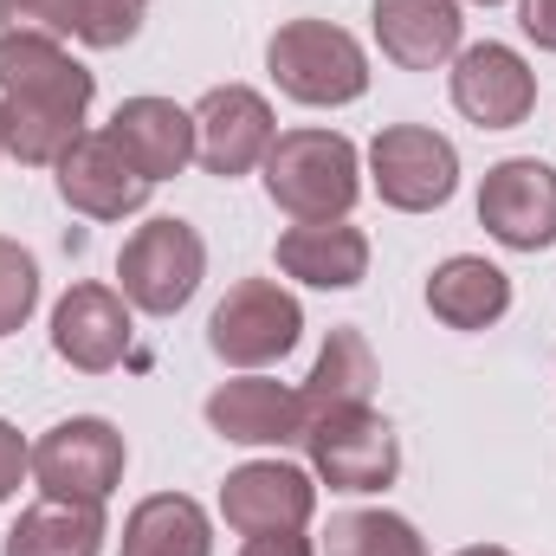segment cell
<instances>
[{
  "instance_id": "cell-9",
  "label": "cell",
  "mask_w": 556,
  "mask_h": 556,
  "mask_svg": "<svg viewBox=\"0 0 556 556\" xmlns=\"http://www.w3.org/2000/svg\"><path fill=\"white\" fill-rule=\"evenodd\" d=\"M479 227L511 253L556 247V168L538 155H505L479 181Z\"/></svg>"
},
{
  "instance_id": "cell-32",
  "label": "cell",
  "mask_w": 556,
  "mask_h": 556,
  "mask_svg": "<svg viewBox=\"0 0 556 556\" xmlns=\"http://www.w3.org/2000/svg\"><path fill=\"white\" fill-rule=\"evenodd\" d=\"M479 7H498V0H479Z\"/></svg>"
},
{
  "instance_id": "cell-24",
  "label": "cell",
  "mask_w": 556,
  "mask_h": 556,
  "mask_svg": "<svg viewBox=\"0 0 556 556\" xmlns=\"http://www.w3.org/2000/svg\"><path fill=\"white\" fill-rule=\"evenodd\" d=\"M142 20H149V0H78L72 7V39L98 46V52H117L142 33Z\"/></svg>"
},
{
  "instance_id": "cell-19",
  "label": "cell",
  "mask_w": 556,
  "mask_h": 556,
  "mask_svg": "<svg viewBox=\"0 0 556 556\" xmlns=\"http://www.w3.org/2000/svg\"><path fill=\"white\" fill-rule=\"evenodd\" d=\"M427 311L446 330H492L511 311V278L492 260H479V253H453L427 278Z\"/></svg>"
},
{
  "instance_id": "cell-6",
  "label": "cell",
  "mask_w": 556,
  "mask_h": 556,
  "mask_svg": "<svg viewBox=\"0 0 556 556\" xmlns=\"http://www.w3.org/2000/svg\"><path fill=\"white\" fill-rule=\"evenodd\" d=\"M298 337H304V304L278 278H240L214 304V317H207V350L227 369H240V376H253V369H266L278 356H291Z\"/></svg>"
},
{
  "instance_id": "cell-21",
  "label": "cell",
  "mask_w": 556,
  "mask_h": 556,
  "mask_svg": "<svg viewBox=\"0 0 556 556\" xmlns=\"http://www.w3.org/2000/svg\"><path fill=\"white\" fill-rule=\"evenodd\" d=\"M117 556H214V525L188 492H155L124 518Z\"/></svg>"
},
{
  "instance_id": "cell-27",
  "label": "cell",
  "mask_w": 556,
  "mask_h": 556,
  "mask_svg": "<svg viewBox=\"0 0 556 556\" xmlns=\"http://www.w3.org/2000/svg\"><path fill=\"white\" fill-rule=\"evenodd\" d=\"M33 472V446L20 440V427L13 420H0V505L20 492V479Z\"/></svg>"
},
{
  "instance_id": "cell-8",
  "label": "cell",
  "mask_w": 556,
  "mask_h": 556,
  "mask_svg": "<svg viewBox=\"0 0 556 556\" xmlns=\"http://www.w3.org/2000/svg\"><path fill=\"white\" fill-rule=\"evenodd\" d=\"M369 181H376L382 207L433 214L459 188V149L440 130H427V124H389L382 137L369 142Z\"/></svg>"
},
{
  "instance_id": "cell-11",
  "label": "cell",
  "mask_w": 556,
  "mask_h": 556,
  "mask_svg": "<svg viewBox=\"0 0 556 556\" xmlns=\"http://www.w3.org/2000/svg\"><path fill=\"white\" fill-rule=\"evenodd\" d=\"M278 124L273 104L253 91V85H214L201 104H194V162L220 181L233 175H253L273 149Z\"/></svg>"
},
{
  "instance_id": "cell-14",
  "label": "cell",
  "mask_w": 556,
  "mask_h": 556,
  "mask_svg": "<svg viewBox=\"0 0 556 556\" xmlns=\"http://www.w3.org/2000/svg\"><path fill=\"white\" fill-rule=\"evenodd\" d=\"M52 350L85 376L117 369L130 356V298L111 285H72L52 304Z\"/></svg>"
},
{
  "instance_id": "cell-5",
  "label": "cell",
  "mask_w": 556,
  "mask_h": 556,
  "mask_svg": "<svg viewBox=\"0 0 556 556\" xmlns=\"http://www.w3.org/2000/svg\"><path fill=\"white\" fill-rule=\"evenodd\" d=\"M201 278H207V240L175 214L142 220L117 253V291L142 317H175L201 291Z\"/></svg>"
},
{
  "instance_id": "cell-28",
  "label": "cell",
  "mask_w": 556,
  "mask_h": 556,
  "mask_svg": "<svg viewBox=\"0 0 556 556\" xmlns=\"http://www.w3.org/2000/svg\"><path fill=\"white\" fill-rule=\"evenodd\" d=\"M518 26H525L531 46L556 52V0H518Z\"/></svg>"
},
{
  "instance_id": "cell-30",
  "label": "cell",
  "mask_w": 556,
  "mask_h": 556,
  "mask_svg": "<svg viewBox=\"0 0 556 556\" xmlns=\"http://www.w3.org/2000/svg\"><path fill=\"white\" fill-rule=\"evenodd\" d=\"M453 556H511V551H498V544H466V551H453Z\"/></svg>"
},
{
  "instance_id": "cell-26",
  "label": "cell",
  "mask_w": 556,
  "mask_h": 556,
  "mask_svg": "<svg viewBox=\"0 0 556 556\" xmlns=\"http://www.w3.org/2000/svg\"><path fill=\"white\" fill-rule=\"evenodd\" d=\"M72 7L78 0H0V33H52V39H72Z\"/></svg>"
},
{
  "instance_id": "cell-13",
  "label": "cell",
  "mask_w": 556,
  "mask_h": 556,
  "mask_svg": "<svg viewBox=\"0 0 556 556\" xmlns=\"http://www.w3.org/2000/svg\"><path fill=\"white\" fill-rule=\"evenodd\" d=\"M317 511V479L285 466V459H247L227 472L220 485V518L240 531V538H260V531H304Z\"/></svg>"
},
{
  "instance_id": "cell-4",
  "label": "cell",
  "mask_w": 556,
  "mask_h": 556,
  "mask_svg": "<svg viewBox=\"0 0 556 556\" xmlns=\"http://www.w3.org/2000/svg\"><path fill=\"white\" fill-rule=\"evenodd\" d=\"M130 446L104 415H72L59 427H46L33 440V485L59 505H111V492L124 485Z\"/></svg>"
},
{
  "instance_id": "cell-1",
  "label": "cell",
  "mask_w": 556,
  "mask_h": 556,
  "mask_svg": "<svg viewBox=\"0 0 556 556\" xmlns=\"http://www.w3.org/2000/svg\"><path fill=\"white\" fill-rule=\"evenodd\" d=\"M98 78L52 33H0V111L7 155L26 168H59V155L85 137Z\"/></svg>"
},
{
  "instance_id": "cell-16",
  "label": "cell",
  "mask_w": 556,
  "mask_h": 556,
  "mask_svg": "<svg viewBox=\"0 0 556 556\" xmlns=\"http://www.w3.org/2000/svg\"><path fill=\"white\" fill-rule=\"evenodd\" d=\"M278 273L311 291H350L369 278V233L350 220H291L278 233Z\"/></svg>"
},
{
  "instance_id": "cell-18",
  "label": "cell",
  "mask_w": 556,
  "mask_h": 556,
  "mask_svg": "<svg viewBox=\"0 0 556 556\" xmlns=\"http://www.w3.org/2000/svg\"><path fill=\"white\" fill-rule=\"evenodd\" d=\"M376 39L402 72H440L459 59L466 13L459 0H376Z\"/></svg>"
},
{
  "instance_id": "cell-31",
  "label": "cell",
  "mask_w": 556,
  "mask_h": 556,
  "mask_svg": "<svg viewBox=\"0 0 556 556\" xmlns=\"http://www.w3.org/2000/svg\"><path fill=\"white\" fill-rule=\"evenodd\" d=\"M0 155H7V111H0Z\"/></svg>"
},
{
  "instance_id": "cell-15",
  "label": "cell",
  "mask_w": 556,
  "mask_h": 556,
  "mask_svg": "<svg viewBox=\"0 0 556 556\" xmlns=\"http://www.w3.org/2000/svg\"><path fill=\"white\" fill-rule=\"evenodd\" d=\"M207 427L233 446H298L304 440V395L273 376H233L207 395Z\"/></svg>"
},
{
  "instance_id": "cell-29",
  "label": "cell",
  "mask_w": 556,
  "mask_h": 556,
  "mask_svg": "<svg viewBox=\"0 0 556 556\" xmlns=\"http://www.w3.org/2000/svg\"><path fill=\"white\" fill-rule=\"evenodd\" d=\"M240 556H317V551H311L304 531H260V538L240 544Z\"/></svg>"
},
{
  "instance_id": "cell-23",
  "label": "cell",
  "mask_w": 556,
  "mask_h": 556,
  "mask_svg": "<svg viewBox=\"0 0 556 556\" xmlns=\"http://www.w3.org/2000/svg\"><path fill=\"white\" fill-rule=\"evenodd\" d=\"M324 556H427L420 531L402 511H337L324 531Z\"/></svg>"
},
{
  "instance_id": "cell-7",
  "label": "cell",
  "mask_w": 556,
  "mask_h": 556,
  "mask_svg": "<svg viewBox=\"0 0 556 556\" xmlns=\"http://www.w3.org/2000/svg\"><path fill=\"white\" fill-rule=\"evenodd\" d=\"M311 453V472L330 485V492H389L395 472H402V440L395 427L376 415V408H330V415L304 420V440Z\"/></svg>"
},
{
  "instance_id": "cell-3",
  "label": "cell",
  "mask_w": 556,
  "mask_h": 556,
  "mask_svg": "<svg viewBox=\"0 0 556 556\" xmlns=\"http://www.w3.org/2000/svg\"><path fill=\"white\" fill-rule=\"evenodd\" d=\"M266 72L291 104L311 111H337L369 91V52L356 46V33L330 20H285L266 46Z\"/></svg>"
},
{
  "instance_id": "cell-25",
  "label": "cell",
  "mask_w": 556,
  "mask_h": 556,
  "mask_svg": "<svg viewBox=\"0 0 556 556\" xmlns=\"http://www.w3.org/2000/svg\"><path fill=\"white\" fill-rule=\"evenodd\" d=\"M39 311V260L20 240H0V337H13Z\"/></svg>"
},
{
  "instance_id": "cell-22",
  "label": "cell",
  "mask_w": 556,
  "mask_h": 556,
  "mask_svg": "<svg viewBox=\"0 0 556 556\" xmlns=\"http://www.w3.org/2000/svg\"><path fill=\"white\" fill-rule=\"evenodd\" d=\"M104 511L98 505H59V498H39L13 518L0 556H104Z\"/></svg>"
},
{
  "instance_id": "cell-12",
  "label": "cell",
  "mask_w": 556,
  "mask_h": 556,
  "mask_svg": "<svg viewBox=\"0 0 556 556\" xmlns=\"http://www.w3.org/2000/svg\"><path fill=\"white\" fill-rule=\"evenodd\" d=\"M155 181H142L130 168V155L111 142V130H85L59 155V201L85 220H124V214H142Z\"/></svg>"
},
{
  "instance_id": "cell-2",
  "label": "cell",
  "mask_w": 556,
  "mask_h": 556,
  "mask_svg": "<svg viewBox=\"0 0 556 556\" xmlns=\"http://www.w3.org/2000/svg\"><path fill=\"white\" fill-rule=\"evenodd\" d=\"M260 175L273 207L291 220H350L363 194V155L343 130H278Z\"/></svg>"
},
{
  "instance_id": "cell-20",
  "label": "cell",
  "mask_w": 556,
  "mask_h": 556,
  "mask_svg": "<svg viewBox=\"0 0 556 556\" xmlns=\"http://www.w3.org/2000/svg\"><path fill=\"white\" fill-rule=\"evenodd\" d=\"M298 395H304V420L330 415V408H369V395H376V350H369V337L356 324H337L324 337L317 369H311V382Z\"/></svg>"
},
{
  "instance_id": "cell-10",
  "label": "cell",
  "mask_w": 556,
  "mask_h": 556,
  "mask_svg": "<svg viewBox=\"0 0 556 556\" xmlns=\"http://www.w3.org/2000/svg\"><path fill=\"white\" fill-rule=\"evenodd\" d=\"M446 91H453V111L479 130H518L538 111V72L525 65V52H511L498 39L459 46Z\"/></svg>"
},
{
  "instance_id": "cell-17",
  "label": "cell",
  "mask_w": 556,
  "mask_h": 556,
  "mask_svg": "<svg viewBox=\"0 0 556 556\" xmlns=\"http://www.w3.org/2000/svg\"><path fill=\"white\" fill-rule=\"evenodd\" d=\"M111 142L130 155L142 181H168L194 162V111L175 98H124L111 117Z\"/></svg>"
}]
</instances>
